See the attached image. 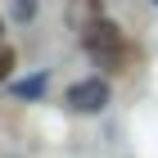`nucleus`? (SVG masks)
<instances>
[{
    "instance_id": "nucleus-1",
    "label": "nucleus",
    "mask_w": 158,
    "mask_h": 158,
    "mask_svg": "<svg viewBox=\"0 0 158 158\" xmlns=\"http://www.w3.org/2000/svg\"><path fill=\"white\" fill-rule=\"evenodd\" d=\"M81 45H86V54H90L99 68H109V73H127L131 59H135V50H131V41H127V32H122L113 18L90 23V27L81 32Z\"/></svg>"
},
{
    "instance_id": "nucleus-2",
    "label": "nucleus",
    "mask_w": 158,
    "mask_h": 158,
    "mask_svg": "<svg viewBox=\"0 0 158 158\" xmlns=\"http://www.w3.org/2000/svg\"><path fill=\"white\" fill-rule=\"evenodd\" d=\"M104 104H109V81H104V77H86V81H73V86H68V109L99 113Z\"/></svg>"
},
{
    "instance_id": "nucleus-3",
    "label": "nucleus",
    "mask_w": 158,
    "mask_h": 158,
    "mask_svg": "<svg viewBox=\"0 0 158 158\" xmlns=\"http://www.w3.org/2000/svg\"><path fill=\"white\" fill-rule=\"evenodd\" d=\"M99 18H104V0H68V27L73 32H86Z\"/></svg>"
},
{
    "instance_id": "nucleus-4",
    "label": "nucleus",
    "mask_w": 158,
    "mask_h": 158,
    "mask_svg": "<svg viewBox=\"0 0 158 158\" xmlns=\"http://www.w3.org/2000/svg\"><path fill=\"white\" fill-rule=\"evenodd\" d=\"M36 9H41V0H9V14H14V23H32L36 18Z\"/></svg>"
},
{
    "instance_id": "nucleus-5",
    "label": "nucleus",
    "mask_w": 158,
    "mask_h": 158,
    "mask_svg": "<svg viewBox=\"0 0 158 158\" xmlns=\"http://www.w3.org/2000/svg\"><path fill=\"white\" fill-rule=\"evenodd\" d=\"M14 68H18V54H14V50L0 41V81H9V73H14Z\"/></svg>"
},
{
    "instance_id": "nucleus-6",
    "label": "nucleus",
    "mask_w": 158,
    "mask_h": 158,
    "mask_svg": "<svg viewBox=\"0 0 158 158\" xmlns=\"http://www.w3.org/2000/svg\"><path fill=\"white\" fill-rule=\"evenodd\" d=\"M154 5H158V0H154Z\"/></svg>"
}]
</instances>
